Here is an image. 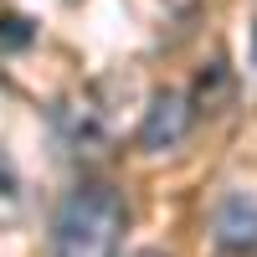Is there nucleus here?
Returning a JSON list of instances; mask_svg holds the SVG:
<instances>
[{"label": "nucleus", "mask_w": 257, "mask_h": 257, "mask_svg": "<svg viewBox=\"0 0 257 257\" xmlns=\"http://www.w3.org/2000/svg\"><path fill=\"white\" fill-rule=\"evenodd\" d=\"M123 196L113 185H77L67 190V201L57 211V226H52V252L57 257H113L118 237H123Z\"/></svg>", "instance_id": "f257e3e1"}, {"label": "nucleus", "mask_w": 257, "mask_h": 257, "mask_svg": "<svg viewBox=\"0 0 257 257\" xmlns=\"http://www.w3.org/2000/svg\"><path fill=\"white\" fill-rule=\"evenodd\" d=\"M211 237L231 257H257V190L231 185L211 211Z\"/></svg>", "instance_id": "f03ea898"}, {"label": "nucleus", "mask_w": 257, "mask_h": 257, "mask_svg": "<svg viewBox=\"0 0 257 257\" xmlns=\"http://www.w3.org/2000/svg\"><path fill=\"white\" fill-rule=\"evenodd\" d=\"M185 128H190V103L180 93H160L155 103H149L144 123H139V144L160 155V149H175L185 139Z\"/></svg>", "instance_id": "7ed1b4c3"}, {"label": "nucleus", "mask_w": 257, "mask_h": 257, "mask_svg": "<svg viewBox=\"0 0 257 257\" xmlns=\"http://www.w3.org/2000/svg\"><path fill=\"white\" fill-rule=\"evenodd\" d=\"M196 103H201V108H221V103H226V67H221V62H211V67L201 72Z\"/></svg>", "instance_id": "20e7f679"}, {"label": "nucleus", "mask_w": 257, "mask_h": 257, "mask_svg": "<svg viewBox=\"0 0 257 257\" xmlns=\"http://www.w3.org/2000/svg\"><path fill=\"white\" fill-rule=\"evenodd\" d=\"M26 41H31V21H21V16L0 21V47H26Z\"/></svg>", "instance_id": "39448f33"}, {"label": "nucleus", "mask_w": 257, "mask_h": 257, "mask_svg": "<svg viewBox=\"0 0 257 257\" xmlns=\"http://www.w3.org/2000/svg\"><path fill=\"white\" fill-rule=\"evenodd\" d=\"M11 190H16V180H11V170H6V160H0V201H11Z\"/></svg>", "instance_id": "423d86ee"}, {"label": "nucleus", "mask_w": 257, "mask_h": 257, "mask_svg": "<svg viewBox=\"0 0 257 257\" xmlns=\"http://www.w3.org/2000/svg\"><path fill=\"white\" fill-rule=\"evenodd\" d=\"M252 72H257V26H252Z\"/></svg>", "instance_id": "0eeeda50"}, {"label": "nucleus", "mask_w": 257, "mask_h": 257, "mask_svg": "<svg viewBox=\"0 0 257 257\" xmlns=\"http://www.w3.org/2000/svg\"><path fill=\"white\" fill-rule=\"evenodd\" d=\"M139 257H160V252H139Z\"/></svg>", "instance_id": "6e6552de"}]
</instances>
